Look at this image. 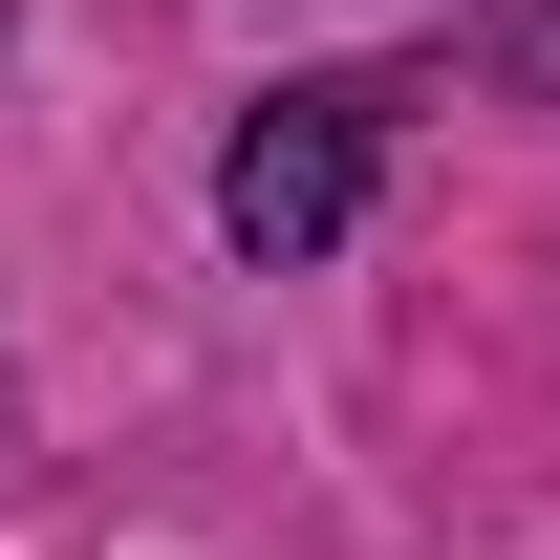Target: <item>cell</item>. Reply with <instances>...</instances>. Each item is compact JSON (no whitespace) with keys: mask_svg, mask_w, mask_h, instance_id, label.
<instances>
[{"mask_svg":"<svg viewBox=\"0 0 560 560\" xmlns=\"http://www.w3.org/2000/svg\"><path fill=\"white\" fill-rule=\"evenodd\" d=\"M495 66H517V86H560V0H495Z\"/></svg>","mask_w":560,"mask_h":560,"instance_id":"obj_2","label":"cell"},{"mask_svg":"<svg viewBox=\"0 0 560 560\" xmlns=\"http://www.w3.org/2000/svg\"><path fill=\"white\" fill-rule=\"evenodd\" d=\"M388 108H410V86H280L259 130L215 151V237H237V259H324V237H346L366 215V151H388Z\"/></svg>","mask_w":560,"mask_h":560,"instance_id":"obj_1","label":"cell"}]
</instances>
